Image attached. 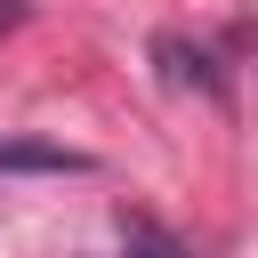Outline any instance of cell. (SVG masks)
<instances>
[{"label": "cell", "instance_id": "cell-1", "mask_svg": "<svg viewBox=\"0 0 258 258\" xmlns=\"http://www.w3.org/2000/svg\"><path fill=\"white\" fill-rule=\"evenodd\" d=\"M153 56L169 64V81H177V89H202V97H218V89H226V73L210 64V48H194V40H177V32H161V40H153Z\"/></svg>", "mask_w": 258, "mask_h": 258}, {"label": "cell", "instance_id": "cell-2", "mask_svg": "<svg viewBox=\"0 0 258 258\" xmlns=\"http://www.w3.org/2000/svg\"><path fill=\"white\" fill-rule=\"evenodd\" d=\"M121 250H129V258H194V250H185L177 234H161L153 218H121Z\"/></svg>", "mask_w": 258, "mask_h": 258}]
</instances>
